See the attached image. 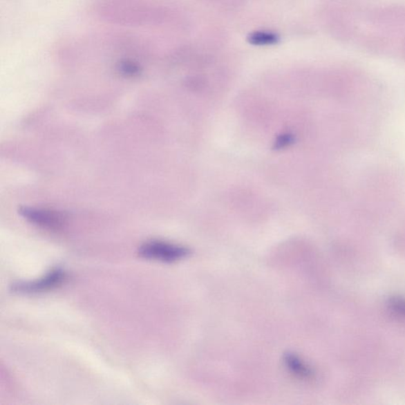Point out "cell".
I'll list each match as a JSON object with an SVG mask.
<instances>
[{"mask_svg": "<svg viewBox=\"0 0 405 405\" xmlns=\"http://www.w3.org/2000/svg\"><path fill=\"white\" fill-rule=\"evenodd\" d=\"M292 141V136H290L289 135H281V138L278 139L276 147L277 149H283V147H285L291 144Z\"/></svg>", "mask_w": 405, "mask_h": 405, "instance_id": "obj_8", "label": "cell"}, {"mask_svg": "<svg viewBox=\"0 0 405 405\" xmlns=\"http://www.w3.org/2000/svg\"><path fill=\"white\" fill-rule=\"evenodd\" d=\"M96 15L107 23L138 28H154L171 16L167 0H95Z\"/></svg>", "mask_w": 405, "mask_h": 405, "instance_id": "obj_1", "label": "cell"}, {"mask_svg": "<svg viewBox=\"0 0 405 405\" xmlns=\"http://www.w3.org/2000/svg\"><path fill=\"white\" fill-rule=\"evenodd\" d=\"M138 254L147 260L173 263L185 259L191 254V251L182 245L162 241H150L140 246Z\"/></svg>", "mask_w": 405, "mask_h": 405, "instance_id": "obj_2", "label": "cell"}, {"mask_svg": "<svg viewBox=\"0 0 405 405\" xmlns=\"http://www.w3.org/2000/svg\"><path fill=\"white\" fill-rule=\"evenodd\" d=\"M284 364L288 370L295 377L303 380H310L314 377V371L301 359L297 355L288 352L284 355Z\"/></svg>", "mask_w": 405, "mask_h": 405, "instance_id": "obj_5", "label": "cell"}, {"mask_svg": "<svg viewBox=\"0 0 405 405\" xmlns=\"http://www.w3.org/2000/svg\"><path fill=\"white\" fill-rule=\"evenodd\" d=\"M281 37L276 32L268 30H257L250 32L247 41L256 46H275L280 42Z\"/></svg>", "mask_w": 405, "mask_h": 405, "instance_id": "obj_6", "label": "cell"}, {"mask_svg": "<svg viewBox=\"0 0 405 405\" xmlns=\"http://www.w3.org/2000/svg\"><path fill=\"white\" fill-rule=\"evenodd\" d=\"M19 212L21 216L31 223L49 229L62 228L66 222L65 215L59 211L23 207H21Z\"/></svg>", "mask_w": 405, "mask_h": 405, "instance_id": "obj_4", "label": "cell"}, {"mask_svg": "<svg viewBox=\"0 0 405 405\" xmlns=\"http://www.w3.org/2000/svg\"><path fill=\"white\" fill-rule=\"evenodd\" d=\"M68 274L62 268H54L45 276L32 282H21L13 284L12 290L20 294H35L49 291L62 286L67 281Z\"/></svg>", "mask_w": 405, "mask_h": 405, "instance_id": "obj_3", "label": "cell"}, {"mask_svg": "<svg viewBox=\"0 0 405 405\" xmlns=\"http://www.w3.org/2000/svg\"><path fill=\"white\" fill-rule=\"evenodd\" d=\"M403 53H404V57H405V42L404 44V46H403Z\"/></svg>", "mask_w": 405, "mask_h": 405, "instance_id": "obj_9", "label": "cell"}, {"mask_svg": "<svg viewBox=\"0 0 405 405\" xmlns=\"http://www.w3.org/2000/svg\"><path fill=\"white\" fill-rule=\"evenodd\" d=\"M387 305L394 315L405 319V298H391L388 301Z\"/></svg>", "mask_w": 405, "mask_h": 405, "instance_id": "obj_7", "label": "cell"}]
</instances>
